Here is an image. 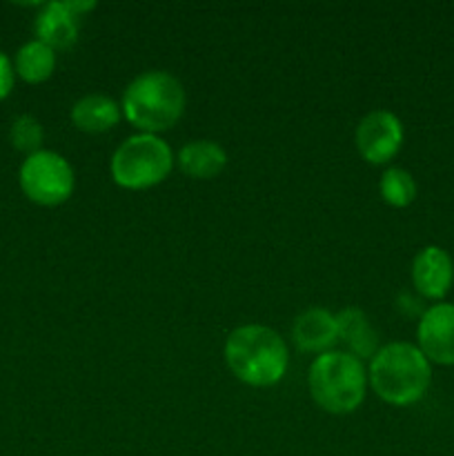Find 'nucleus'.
Instances as JSON below:
<instances>
[{
	"mask_svg": "<svg viewBox=\"0 0 454 456\" xmlns=\"http://www.w3.org/2000/svg\"><path fill=\"white\" fill-rule=\"evenodd\" d=\"M368 381L374 395L385 403L405 408L427 395L432 383V363L414 343H387L369 361Z\"/></svg>",
	"mask_w": 454,
	"mask_h": 456,
	"instance_id": "1",
	"label": "nucleus"
},
{
	"mask_svg": "<svg viewBox=\"0 0 454 456\" xmlns=\"http://www.w3.org/2000/svg\"><path fill=\"white\" fill-rule=\"evenodd\" d=\"M225 363L245 386L270 387L285 377L289 352L280 334L265 325H240L225 341Z\"/></svg>",
	"mask_w": 454,
	"mask_h": 456,
	"instance_id": "2",
	"label": "nucleus"
},
{
	"mask_svg": "<svg viewBox=\"0 0 454 456\" xmlns=\"http://www.w3.org/2000/svg\"><path fill=\"white\" fill-rule=\"evenodd\" d=\"M185 89L169 71L150 69L138 74L125 87L120 110L123 116L141 129V134H156L172 129L185 114Z\"/></svg>",
	"mask_w": 454,
	"mask_h": 456,
	"instance_id": "3",
	"label": "nucleus"
},
{
	"mask_svg": "<svg viewBox=\"0 0 454 456\" xmlns=\"http://www.w3.org/2000/svg\"><path fill=\"white\" fill-rule=\"evenodd\" d=\"M307 387L314 403L328 414H352L368 392V370L345 350L323 352L307 370Z\"/></svg>",
	"mask_w": 454,
	"mask_h": 456,
	"instance_id": "4",
	"label": "nucleus"
},
{
	"mask_svg": "<svg viewBox=\"0 0 454 456\" xmlns=\"http://www.w3.org/2000/svg\"><path fill=\"white\" fill-rule=\"evenodd\" d=\"M174 167L172 147L156 134H134L111 156V178L123 190H150Z\"/></svg>",
	"mask_w": 454,
	"mask_h": 456,
	"instance_id": "5",
	"label": "nucleus"
},
{
	"mask_svg": "<svg viewBox=\"0 0 454 456\" xmlns=\"http://www.w3.org/2000/svg\"><path fill=\"white\" fill-rule=\"evenodd\" d=\"M18 183L31 203L53 208L69 200L74 194L76 176L65 156L52 150H40L22 160Z\"/></svg>",
	"mask_w": 454,
	"mask_h": 456,
	"instance_id": "6",
	"label": "nucleus"
},
{
	"mask_svg": "<svg viewBox=\"0 0 454 456\" xmlns=\"http://www.w3.org/2000/svg\"><path fill=\"white\" fill-rule=\"evenodd\" d=\"M403 123L387 110H377L359 120L354 132L356 150L368 163L385 165L403 147Z\"/></svg>",
	"mask_w": 454,
	"mask_h": 456,
	"instance_id": "7",
	"label": "nucleus"
},
{
	"mask_svg": "<svg viewBox=\"0 0 454 456\" xmlns=\"http://www.w3.org/2000/svg\"><path fill=\"white\" fill-rule=\"evenodd\" d=\"M417 346L430 363L454 365V303H434L423 312Z\"/></svg>",
	"mask_w": 454,
	"mask_h": 456,
	"instance_id": "8",
	"label": "nucleus"
},
{
	"mask_svg": "<svg viewBox=\"0 0 454 456\" xmlns=\"http://www.w3.org/2000/svg\"><path fill=\"white\" fill-rule=\"evenodd\" d=\"M412 283L423 298L441 301L454 283V261L439 245H426L412 261Z\"/></svg>",
	"mask_w": 454,
	"mask_h": 456,
	"instance_id": "9",
	"label": "nucleus"
},
{
	"mask_svg": "<svg viewBox=\"0 0 454 456\" xmlns=\"http://www.w3.org/2000/svg\"><path fill=\"white\" fill-rule=\"evenodd\" d=\"M292 341L301 352L323 354L338 343L336 316L323 307H312L298 314L292 325Z\"/></svg>",
	"mask_w": 454,
	"mask_h": 456,
	"instance_id": "10",
	"label": "nucleus"
},
{
	"mask_svg": "<svg viewBox=\"0 0 454 456\" xmlns=\"http://www.w3.org/2000/svg\"><path fill=\"white\" fill-rule=\"evenodd\" d=\"M36 40L56 49L74 47L78 40V16L71 12L69 3H47L40 7L34 20Z\"/></svg>",
	"mask_w": 454,
	"mask_h": 456,
	"instance_id": "11",
	"label": "nucleus"
},
{
	"mask_svg": "<svg viewBox=\"0 0 454 456\" xmlns=\"http://www.w3.org/2000/svg\"><path fill=\"white\" fill-rule=\"evenodd\" d=\"M71 123L76 129L85 134H102L109 132L118 125L123 110L114 98L105 94H89L78 98L71 107Z\"/></svg>",
	"mask_w": 454,
	"mask_h": 456,
	"instance_id": "12",
	"label": "nucleus"
},
{
	"mask_svg": "<svg viewBox=\"0 0 454 456\" xmlns=\"http://www.w3.org/2000/svg\"><path fill=\"white\" fill-rule=\"evenodd\" d=\"M336 330L338 343L347 347L356 359H372L378 352V334L372 328L368 316L359 307H345L336 314Z\"/></svg>",
	"mask_w": 454,
	"mask_h": 456,
	"instance_id": "13",
	"label": "nucleus"
},
{
	"mask_svg": "<svg viewBox=\"0 0 454 456\" xmlns=\"http://www.w3.org/2000/svg\"><path fill=\"white\" fill-rule=\"evenodd\" d=\"M176 163L185 176L209 181L227 167V151L214 141H190L181 147Z\"/></svg>",
	"mask_w": 454,
	"mask_h": 456,
	"instance_id": "14",
	"label": "nucleus"
},
{
	"mask_svg": "<svg viewBox=\"0 0 454 456\" xmlns=\"http://www.w3.org/2000/svg\"><path fill=\"white\" fill-rule=\"evenodd\" d=\"M13 69L25 83H45L52 78L53 69H56V52L40 40H29L16 52Z\"/></svg>",
	"mask_w": 454,
	"mask_h": 456,
	"instance_id": "15",
	"label": "nucleus"
},
{
	"mask_svg": "<svg viewBox=\"0 0 454 456\" xmlns=\"http://www.w3.org/2000/svg\"><path fill=\"white\" fill-rule=\"evenodd\" d=\"M378 191H381V199L392 208H408L417 199V181L408 169L387 167L378 183Z\"/></svg>",
	"mask_w": 454,
	"mask_h": 456,
	"instance_id": "16",
	"label": "nucleus"
},
{
	"mask_svg": "<svg viewBox=\"0 0 454 456\" xmlns=\"http://www.w3.org/2000/svg\"><path fill=\"white\" fill-rule=\"evenodd\" d=\"M9 141H12V145L18 151H25L27 156L36 154V151H40L45 141L43 125H40L38 118L29 114L18 116L12 123V129H9Z\"/></svg>",
	"mask_w": 454,
	"mask_h": 456,
	"instance_id": "17",
	"label": "nucleus"
},
{
	"mask_svg": "<svg viewBox=\"0 0 454 456\" xmlns=\"http://www.w3.org/2000/svg\"><path fill=\"white\" fill-rule=\"evenodd\" d=\"M13 80H16V69H13V62L9 61L7 53L0 52V101L12 94Z\"/></svg>",
	"mask_w": 454,
	"mask_h": 456,
	"instance_id": "18",
	"label": "nucleus"
}]
</instances>
